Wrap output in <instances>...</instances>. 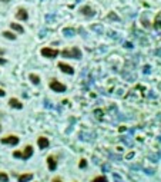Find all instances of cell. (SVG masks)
Instances as JSON below:
<instances>
[{
    "mask_svg": "<svg viewBox=\"0 0 161 182\" xmlns=\"http://www.w3.org/2000/svg\"><path fill=\"white\" fill-rule=\"evenodd\" d=\"M32 155H33L32 145H26L23 151H14V152H13V156H14V158H20V159H23V161H27Z\"/></svg>",
    "mask_w": 161,
    "mask_h": 182,
    "instance_id": "1",
    "label": "cell"
},
{
    "mask_svg": "<svg viewBox=\"0 0 161 182\" xmlns=\"http://www.w3.org/2000/svg\"><path fill=\"white\" fill-rule=\"evenodd\" d=\"M61 53H63L64 57H70V59H80V57H81V52H80V49H77V47L64 49Z\"/></svg>",
    "mask_w": 161,
    "mask_h": 182,
    "instance_id": "2",
    "label": "cell"
},
{
    "mask_svg": "<svg viewBox=\"0 0 161 182\" xmlns=\"http://www.w3.org/2000/svg\"><path fill=\"white\" fill-rule=\"evenodd\" d=\"M48 86L53 89V92H57V93H61V92H66V85L64 83L59 82L57 79H51L50 80V83H48Z\"/></svg>",
    "mask_w": 161,
    "mask_h": 182,
    "instance_id": "3",
    "label": "cell"
},
{
    "mask_svg": "<svg viewBox=\"0 0 161 182\" xmlns=\"http://www.w3.org/2000/svg\"><path fill=\"white\" fill-rule=\"evenodd\" d=\"M19 141L20 139L17 138L16 135H7V136H3V138H0V142L5 145H11V146H14V145L19 144Z\"/></svg>",
    "mask_w": 161,
    "mask_h": 182,
    "instance_id": "4",
    "label": "cell"
},
{
    "mask_svg": "<svg viewBox=\"0 0 161 182\" xmlns=\"http://www.w3.org/2000/svg\"><path fill=\"white\" fill-rule=\"evenodd\" d=\"M42 55H43L44 57H48V59H54L56 56L59 55V50L51 49V47H43V49H42Z\"/></svg>",
    "mask_w": 161,
    "mask_h": 182,
    "instance_id": "5",
    "label": "cell"
},
{
    "mask_svg": "<svg viewBox=\"0 0 161 182\" xmlns=\"http://www.w3.org/2000/svg\"><path fill=\"white\" fill-rule=\"evenodd\" d=\"M47 166L50 171H54L57 168V156L56 155H48L47 156Z\"/></svg>",
    "mask_w": 161,
    "mask_h": 182,
    "instance_id": "6",
    "label": "cell"
},
{
    "mask_svg": "<svg viewBox=\"0 0 161 182\" xmlns=\"http://www.w3.org/2000/svg\"><path fill=\"white\" fill-rule=\"evenodd\" d=\"M59 67H60V70H61V72L67 73V75H73V73H74V69L70 66V65L64 63V62H60V63H59Z\"/></svg>",
    "mask_w": 161,
    "mask_h": 182,
    "instance_id": "7",
    "label": "cell"
},
{
    "mask_svg": "<svg viewBox=\"0 0 161 182\" xmlns=\"http://www.w3.org/2000/svg\"><path fill=\"white\" fill-rule=\"evenodd\" d=\"M37 145L40 149H46V148H48L50 142H48V139L46 138V136H40V138L37 139Z\"/></svg>",
    "mask_w": 161,
    "mask_h": 182,
    "instance_id": "8",
    "label": "cell"
},
{
    "mask_svg": "<svg viewBox=\"0 0 161 182\" xmlns=\"http://www.w3.org/2000/svg\"><path fill=\"white\" fill-rule=\"evenodd\" d=\"M30 179H33V174L32 172H27V174H22L17 177V181L19 182H29Z\"/></svg>",
    "mask_w": 161,
    "mask_h": 182,
    "instance_id": "9",
    "label": "cell"
},
{
    "mask_svg": "<svg viewBox=\"0 0 161 182\" xmlns=\"http://www.w3.org/2000/svg\"><path fill=\"white\" fill-rule=\"evenodd\" d=\"M9 105H10L11 108H14V109H22L23 108V103L19 99H16V98H11V99L9 100Z\"/></svg>",
    "mask_w": 161,
    "mask_h": 182,
    "instance_id": "10",
    "label": "cell"
},
{
    "mask_svg": "<svg viewBox=\"0 0 161 182\" xmlns=\"http://www.w3.org/2000/svg\"><path fill=\"white\" fill-rule=\"evenodd\" d=\"M16 17L19 20H27V17H29V13H27L24 9H19L16 13Z\"/></svg>",
    "mask_w": 161,
    "mask_h": 182,
    "instance_id": "11",
    "label": "cell"
},
{
    "mask_svg": "<svg viewBox=\"0 0 161 182\" xmlns=\"http://www.w3.org/2000/svg\"><path fill=\"white\" fill-rule=\"evenodd\" d=\"M81 13L84 15V16H88V17H91L94 16V11H93L91 7H88V6H84V7H81Z\"/></svg>",
    "mask_w": 161,
    "mask_h": 182,
    "instance_id": "12",
    "label": "cell"
},
{
    "mask_svg": "<svg viewBox=\"0 0 161 182\" xmlns=\"http://www.w3.org/2000/svg\"><path fill=\"white\" fill-rule=\"evenodd\" d=\"M29 79H30L34 85H39V83H40V77H39L37 75H34V73H30V75H29Z\"/></svg>",
    "mask_w": 161,
    "mask_h": 182,
    "instance_id": "13",
    "label": "cell"
},
{
    "mask_svg": "<svg viewBox=\"0 0 161 182\" xmlns=\"http://www.w3.org/2000/svg\"><path fill=\"white\" fill-rule=\"evenodd\" d=\"M10 26H11V29H14L19 33H23V32H24V29H23L20 24H17V23H10Z\"/></svg>",
    "mask_w": 161,
    "mask_h": 182,
    "instance_id": "14",
    "label": "cell"
},
{
    "mask_svg": "<svg viewBox=\"0 0 161 182\" xmlns=\"http://www.w3.org/2000/svg\"><path fill=\"white\" fill-rule=\"evenodd\" d=\"M160 17H161V15H160V13H157L156 22H154V28H156L157 32H160Z\"/></svg>",
    "mask_w": 161,
    "mask_h": 182,
    "instance_id": "15",
    "label": "cell"
},
{
    "mask_svg": "<svg viewBox=\"0 0 161 182\" xmlns=\"http://www.w3.org/2000/svg\"><path fill=\"white\" fill-rule=\"evenodd\" d=\"M0 182H9V175L3 171H0Z\"/></svg>",
    "mask_w": 161,
    "mask_h": 182,
    "instance_id": "16",
    "label": "cell"
},
{
    "mask_svg": "<svg viewBox=\"0 0 161 182\" xmlns=\"http://www.w3.org/2000/svg\"><path fill=\"white\" fill-rule=\"evenodd\" d=\"M3 36L7 39H10V40H14V39H16V34H13L11 32H3Z\"/></svg>",
    "mask_w": 161,
    "mask_h": 182,
    "instance_id": "17",
    "label": "cell"
},
{
    "mask_svg": "<svg viewBox=\"0 0 161 182\" xmlns=\"http://www.w3.org/2000/svg\"><path fill=\"white\" fill-rule=\"evenodd\" d=\"M91 182H108V181H107V178L106 177H96Z\"/></svg>",
    "mask_w": 161,
    "mask_h": 182,
    "instance_id": "18",
    "label": "cell"
},
{
    "mask_svg": "<svg viewBox=\"0 0 161 182\" xmlns=\"http://www.w3.org/2000/svg\"><path fill=\"white\" fill-rule=\"evenodd\" d=\"M63 33H64L66 36H73L76 32L73 30V29H64V30H63Z\"/></svg>",
    "mask_w": 161,
    "mask_h": 182,
    "instance_id": "19",
    "label": "cell"
},
{
    "mask_svg": "<svg viewBox=\"0 0 161 182\" xmlns=\"http://www.w3.org/2000/svg\"><path fill=\"white\" fill-rule=\"evenodd\" d=\"M86 166H87V161H86V159H80L79 168H81V169H83V168H86Z\"/></svg>",
    "mask_w": 161,
    "mask_h": 182,
    "instance_id": "20",
    "label": "cell"
},
{
    "mask_svg": "<svg viewBox=\"0 0 161 182\" xmlns=\"http://www.w3.org/2000/svg\"><path fill=\"white\" fill-rule=\"evenodd\" d=\"M51 182H63V181H61L59 177H56V178H53V179H51Z\"/></svg>",
    "mask_w": 161,
    "mask_h": 182,
    "instance_id": "21",
    "label": "cell"
},
{
    "mask_svg": "<svg viewBox=\"0 0 161 182\" xmlns=\"http://www.w3.org/2000/svg\"><path fill=\"white\" fill-rule=\"evenodd\" d=\"M5 95H6V92L3 90V89H0V96H5Z\"/></svg>",
    "mask_w": 161,
    "mask_h": 182,
    "instance_id": "22",
    "label": "cell"
},
{
    "mask_svg": "<svg viewBox=\"0 0 161 182\" xmlns=\"http://www.w3.org/2000/svg\"><path fill=\"white\" fill-rule=\"evenodd\" d=\"M0 63H6V60H3V59H0Z\"/></svg>",
    "mask_w": 161,
    "mask_h": 182,
    "instance_id": "23",
    "label": "cell"
},
{
    "mask_svg": "<svg viewBox=\"0 0 161 182\" xmlns=\"http://www.w3.org/2000/svg\"><path fill=\"white\" fill-rule=\"evenodd\" d=\"M3 2H9V0H3Z\"/></svg>",
    "mask_w": 161,
    "mask_h": 182,
    "instance_id": "24",
    "label": "cell"
}]
</instances>
